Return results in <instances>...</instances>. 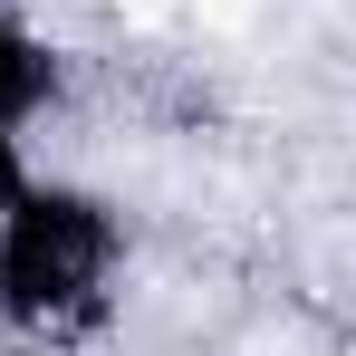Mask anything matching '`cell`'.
<instances>
[{
  "label": "cell",
  "instance_id": "6da1fadb",
  "mask_svg": "<svg viewBox=\"0 0 356 356\" xmlns=\"http://www.w3.org/2000/svg\"><path fill=\"white\" fill-rule=\"evenodd\" d=\"M125 19H135V29H164V19H174V0H125Z\"/></svg>",
  "mask_w": 356,
  "mask_h": 356
},
{
  "label": "cell",
  "instance_id": "7a4b0ae2",
  "mask_svg": "<svg viewBox=\"0 0 356 356\" xmlns=\"http://www.w3.org/2000/svg\"><path fill=\"white\" fill-rule=\"evenodd\" d=\"M202 19H212V29H241V19H250V0H202Z\"/></svg>",
  "mask_w": 356,
  "mask_h": 356
}]
</instances>
